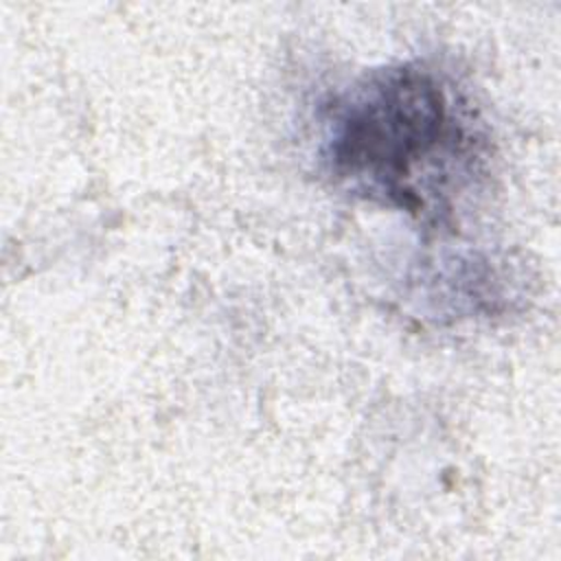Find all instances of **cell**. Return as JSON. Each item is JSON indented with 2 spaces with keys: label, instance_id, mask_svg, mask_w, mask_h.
I'll list each match as a JSON object with an SVG mask.
<instances>
[{
  "label": "cell",
  "instance_id": "obj_1",
  "mask_svg": "<svg viewBox=\"0 0 561 561\" xmlns=\"http://www.w3.org/2000/svg\"><path fill=\"white\" fill-rule=\"evenodd\" d=\"M469 145L445 85L405 64L368 75L333 107L322 153L353 188L423 213Z\"/></svg>",
  "mask_w": 561,
  "mask_h": 561
}]
</instances>
